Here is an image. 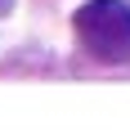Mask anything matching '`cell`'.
<instances>
[{"label": "cell", "mask_w": 130, "mask_h": 130, "mask_svg": "<svg viewBox=\"0 0 130 130\" xmlns=\"http://www.w3.org/2000/svg\"><path fill=\"white\" fill-rule=\"evenodd\" d=\"M76 36L81 45L103 58V63H126L130 58V5L126 0H90L76 9Z\"/></svg>", "instance_id": "cell-1"}, {"label": "cell", "mask_w": 130, "mask_h": 130, "mask_svg": "<svg viewBox=\"0 0 130 130\" xmlns=\"http://www.w3.org/2000/svg\"><path fill=\"white\" fill-rule=\"evenodd\" d=\"M9 5H13V0H0V13H9Z\"/></svg>", "instance_id": "cell-2"}]
</instances>
